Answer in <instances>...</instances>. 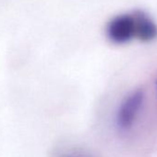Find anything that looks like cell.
<instances>
[{
  "label": "cell",
  "instance_id": "6da1fadb",
  "mask_svg": "<svg viewBox=\"0 0 157 157\" xmlns=\"http://www.w3.org/2000/svg\"><path fill=\"white\" fill-rule=\"evenodd\" d=\"M107 36L116 44H124L137 38V21L135 13L119 15L107 26Z\"/></svg>",
  "mask_w": 157,
  "mask_h": 157
},
{
  "label": "cell",
  "instance_id": "7a4b0ae2",
  "mask_svg": "<svg viewBox=\"0 0 157 157\" xmlns=\"http://www.w3.org/2000/svg\"><path fill=\"white\" fill-rule=\"evenodd\" d=\"M143 98V92L139 90L129 94L123 101L117 117V123L120 129L126 130L132 126L142 105Z\"/></svg>",
  "mask_w": 157,
  "mask_h": 157
},
{
  "label": "cell",
  "instance_id": "3957f363",
  "mask_svg": "<svg viewBox=\"0 0 157 157\" xmlns=\"http://www.w3.org/2000/svg\"><path fill=\"white\" fill-rule=\"evenodd\" d=\"M137 21V39L149 42L157 36V27L154 22L142 11H134Z\"/></svg>",
  "mask_w": 157,
  "mask_h": 157
},
{
  "label": "cell",
  "instance_id": "277c9868",
  "mask_svg": "<svg viewBox=\"0 0 157 157\" xmlns=\"http://www.w3.org/2000/svg\"><path fill=\"white\" fill-rule=\"evenodd\" d=\"M58 157H91V156L82 151H64L63 153H61Z\"/></svg>",
  "mask_w": 157,
  "mask_h": 157
}]
</instances>
